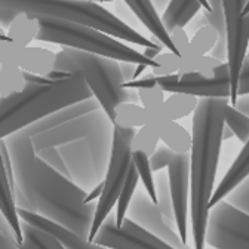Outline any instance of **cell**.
Listing matches in <instances>:
<instances>
[{"label":"cell","mask_w":249,"mask_h":249,"mask_svg":"<svg viewBox=\"0 0 249 249\" xmlns=\"http://www.w3.org/2000/svg\"><path fill=\"white\" fill-rule=\"evenodd\" d=\"M5 142L15 187L28 202L31 212L88 240L97 202L88 203V192L45 163L24 129L6 137Z\"/></svg>","instance_id":"1"},{"label":"cell","mask_w":249,"mask_h":249,"mask_svg":"<svg viewBox=\"0 0 249 249\" xmlns=\"http://www.w3.org/2000/svg\"><path fill=\"white\" fill-rule=\"evenodd\" d=\"M229 98H199L193 111V131L190 148L192 185V237L195 248L205 249V233L209 213V200L213 192L215 174L220 159L224 107Z\"/></svg>","instance_id":"2"},{"label":"cell","mask_w":249,"mask_h":249,"mask_svg":"<svg viewBox=\"0 0 249 249\" xmlns=\"http://www.w3.org/2000/svg\"><path fill=\"white\" fill-rule=\"evenodd\" d=\"M31 18H53L97 28L111 37L142 48L162 46L156 39H147L135 28L123 22L107 8L88 0H0V25L6 31L12 19L19 15Z\"/></svg>","instance_id":"3"},{"label":"cell","mask_w":249,"mask_h":249,"mask_svg":"<svg viewBox=\"0 0 249 249\" xmlns=\"http://www.w3.org/2000/svg\"><path fill=\"white\" fill-rule=\"evenodd\" d=\"M89 98L92 92L79 74L46 83H27L21 92L0 98V140L25 129L53 111Z\"/></svg>","instance_id":"4"},{"label":"cell","mask_w":249,"mask_h":249,"mask_svg":"<svg viewBox=\"0 0 249 249\" xmlns=\"http://www.w3.org/2000/svg\"><path fill=\"white\" fill-rule=\"evenodd\" d=\"M53 71H59L66 76H82L92 92V97L98 101L110 122L114 108L119 104L140 103L137 89H126L123 86L124 82L119 69V61L116 59L64 48L55 53Z\"/></svg>","instance_id":"5"},{"label":"cell","mask_w":249,"mask_h":249,"mask_svg":"<svg viewBox=\"0 0 249 249\" xmlns=\"http://www.w3.org/2000/svg\"><path fill=\"white\" fill-rule=\"evenodd\" d=\"M39 31L36 40L45 43L71 48L93 55H101L116 61H126L132 64H142L150 69L156 62L144 56L142 52L132 49L124 42L108 36L107 33L83 24L39 17Z\"/></svg>","instance_id":"6"},{"label":"cell","mask_w":249,"mask_h":249,"mask_svg":"<svg viewBox=\"0 0 249 249\" xmlns=\"http://www.w3.org/2000/svg\"><path fill=\"white\" fill-rule=\"evenodd\" d=\"M110 123L106 117L88 137L56 147L69 168L70 179L85 192L104 179L111 153L113 128L110 129Z\"/></svg>","instance_id":"7"},{"label":"cell","mask_w":249,"mask_h":249,"mask_svg":"<svg viewBox=\"0 0 249 249\" xmlns=\"http://www.w3.org/2000/svg\"><path fill=\"white\" fill-rule=\"evenodd\" d=\"M135 129L131 128H119L113 124V137H111V153L108 166L103 179V193L97 200L95 212H93L90 230L88 234V242L92 243L97 231L106 221V218L111 213L116 206L117 197L128 177V172L132 166V138Z\"/></svg>","instance_id":"8"},{"label":"cell","mask_w":249,"mask_h":249,"mask_svg":"<svg viewBox=\"0 0 249 249\" xmlns=\"http://www.w3.org/2000/svg\"><path fill=\"white\" fill-rule=\"evenodd\" d=\"M205 245L216 249H249V215L226 200L209 209Z\"/></svg>","instance_id":"9"},{"label":"cell","mask_w":249,"mask_h":249,"mask_svg":"<svg viewBox=\"0 0 249 249\" xmlns=\"http://www.w3.org/2000/svg\"><path fill=\"white\" fill-rule=\"evenodd\" d=\"M248 0H221L226 30H227V66L230 76V106L237 100L239 74L246 56L249 36V15L243 17V8Z\"/></svg>","instance_id":"10"},{"label":"cell","mask_w":249,"mask_h":249,"mask_svg":"<svg viewBox=\"0 0 249 249\" xmlns=\"http://www.w3.org/2000/svg\"><path fill=\"white\" fill-rule=\"evenodd\" d=\"M92 243L108 249H175L126 216L122 226H116V218L111 213L106 218Z\"/></svg>","instance_id":"11"},{"label":"cell","mask_w":249,"mask_h":249,"mask_svg":"<svg viewBox=\"0 0 249 249\" xmlns=\"http://www.w3.org/2000/svg\"><path fill=\"white\" fill-rule=\"evenodd\" d=\"M168 168L169 190L174 205L177 233L189 245V192H190V153H174Z\"/></svg>","instance_id":"12"},{"label":"cell","mask_w":249,"mask_h":249,"mask_svg":"<svg viewBox=\"0 0 249 249\" xmlns=\"http://www.w3.org/2000/svg\"><path fill=\"white\" fill-rule=\"evenodd\" d=\"M126 218H129L131 221H134L148 233L165 240L175 249H192L189 245L179 239L178 233L174 229H171L163 221V216L160 213L158 203H154L144 190H135L126 212Z\"/></svg>","instance_id":"13"},{"label":"cell","mask_w":249,"mask_h":249,"mask_svg":"<svg viewBox=\"0 0 249 249\" xmlns=\"http://www.w3.org/2000/svg\"><path fill=\"white\" fill-rule=\"evenodd\" d=\"M107 116L104 111H90L82 117H77L74 120H69L58 126L48 129L39 135H35L31 138L33 141V147L37 151L48 148V147H59L62 144H67L80 138L88 137L92 131H95L98 128V124L106 119Z\"/></svg>","instance_id":"14"},{"label":"cell","mask_w":249,"mask_h":249,"mask_svg":"<svg viewBox=\"0 0 249 249\" xmlns=\"http://www.w3.org/2000/svg\"><path fill=\"white\" fill-rule=\"evenodd\" d=\"M2 64H11L22 71L48 77L53 71L55 53L45 48L21 46L11 40H0Z\"/></svg>","instance_id":"15"},{"label":"cell","mask_w":249,"mask_h":249,"mask_svg":"<svg viewBox=\"0 0 249 249\" xmlns=\"http://www.w3.org/2000/svg\"><path fill=\"white\" fill-rule=\"evenodd\" d=\"M19 220L24 223H28L33 227H37L40 230H45L51 234H53L62 245H64L67 249H108L95 243H89L86 239L79 237L77 234L69 231L67 229L61 227L52 221H48L45 218H42L40 215L31 212V211H25V209H17Z\"/></svg>","instance_id":"16"},{"label":"cell","mask_w":249,"mask_h":249,"mask_svg":"<svg viewBox=\"0 0 249 249\" xmlns=\"http://www.w3.org/2000/svg\"><path fill=\"white\" fill-rule=\"evenodd\" d=\"M148 119L147 123L158 132L159 140L171 148L174 153H190L192 148V135L182 128L179 123L174 120H166L160 117L156 111H147Z\"/></svg>","instance_id":"17"},{"label":"cell","mask_w":249,"mask_h":249,"mask_svg":"<svg viewBox=\"0 0 249 249\" xmlns=\"http://www.w3.org/2000/svg\"><path fill=\"white\" fill-rule=\"evenodd\" d=\"M98 101L95 98H89V100H85V101H80V103H76V104H71L69 107H64L61 108L58 111H53L51 113L49 116L35 122L33 124H30V126H27L24 131L33 138L35 135H39L48 129H52L55 126H58V124H62L66 123L69 120H74L77 117H82L90 111H95L98 110Z\"/></svg>","instance_id":"18"},{"label":"cell","mask_w":249,"mask_h":249,"mask_svg":"<svg viewBox=\"0 0 249 249\" xmlns=\"http://www.w3.org/2000/svg\"><path fill=\"white\" fill-rule=\"evenodd\" d=\"M123 3L129 8V11L135 15V18L150 31L153 39L158 40L169 52L175 53L169 39V33L165 30L160 15L154 9L150 0H123Z\"/></svg>","instance_id":"19"},{"label":"cell","mask_w":249,"mask_h":249,"mask_svg":"<svg viewBox=\"0 0 249 249\" xmlns=\"http://www.w3.org/2000/svg\"><path fill=\"white\" fill-rule=\"evenodd\" d=\"M243 148L240 150L236 160L233 162L231 168L227 171L224 178L221 179L220 185L216 187L215 192H212L211 200H209V209L213 208L216 203L226 199V196L239 185L248 175H249V138L246 142H243Z\"/></svg>","instance_id":"20"},{"label":"cell","mask_w":249,"mask_h":249,"mask_svg":"<svg viewBox=\"0 0 249 249\" xmlns=\"http://www.w3.org/2000/svg\"><path fill=\"white\" fill-rule=\"evenodd\" d=\"M202 9L199 0H169L166 9L162 12L160 19L165 30L172 31L179 27L184 28Z\"/></svg>","instance_id":"21"},{"label":"cell","mask_w":249,"mask_h":249,"mask_svg":"<svg viewBox=\"0 0 249 249\" xmlns=\"http://www.w3.org/2000/svg\"><path fill=\"white\" fill-rule=\"evenodd\" d=\"M0 211L3 212L5 218L8 220L11 229L14 230V236L18 245L22 242V230H21V220L17 212V206L14 202V193L11 189V184L6 175V169L0 154Z\"/></svg>","instance_id":"22"},{"label":"cell","mask_w":249,"mask_h":249,"mask_svg":"<svg viewBox=\"0 0 249 249\" xmlns=\"http://www.w3.org/2000/svg\"><path fill=\"white\" fill-rule=\"evenodd\" d=\"M197 101V97L187 95V93H171L156 113L166 120L177 122L182 117L190 116L195 111Z\"/></svg>","instance_id":"23"},{"label":"cell","mask_w":249,"mask_h":249,"mask_svg":"<svg viewBox=\"0 0 249 249\" xmlns=\"http://www.w3.org/2000/svg\"><path fill=\"white\" fill-rule=\"evenodd\" d=\"M39 31V19L31 18L28 15H17L9 27L6 28V37L21 46H30V43L36 40Z\"/></svg>","instance_id":"24"},{"label":"cell","mask_w":249,"mask_h":249,"mask_svg":"<svg viewBox=\"0 0 249 249\" xmlns=\"http://www.w3.org/2000/svg\"><path fill=\"white\" fill-rule=\"evenodd\" d=\"M22 242L21 249H67L53 234L21 221Z\"/></svg>","instance_id":"25"},{"label":"cell","mask_w":249,"mask_h":249,"mask_svg":"<svg viewBox=\"0 0 249 249\" xmlns=\"http://www.w3.org/2000/svg\"><path fill=\"white\" fill-rule=\"evenodd\" d=\"M154 190H156V199H158V206L160 209V213L163 216V221L177 231V223H175V213H174V205L169 190V179L168 172L160 169L156 172L154 179Z\"/></svg>","instance_id":"26"},{"label":"cell","mask_w":249,"mask_h":249,"mask_svg":"<svg viewBox=\"0 0 249 249\" xmlns=\"http://www.w3.org/2000/svg\"><path fill=\"white\" fill-rule=\"evenodd\" d=\"M148 113L144 107L135 103H122L114 108L111 124L119 128H141L147 123Z\"/></svg>","instance_id":"27"},{"label":"cell","mask_w":249,"mask_h":249,"mask_svg":"<svg viewBox=\"0 0 249 249\" xmlns=\"http://www.w3.org/2000/svg\"><path fill=\"white\" fill-rule=\"evenodd\" d=\"M218 40L216 31L211 25H205L200 30H197L195 36L190 39L182 55L187 56H203L211 52V49L215 46Z\"/></svg>","instance_id":"28"},{"label":"cell","mask_w":249,"mask_h":249,"mask_svg":"<svg viewBox=\"0 0 249 249\" xmlns=\"http://www.w3.org/2000/svg\"><path fill=\"white\" fill-rule=\"evenodd\" d=\"M140 178H138V174H137V169L132 163L129 172H128V177L124 179V184L120 190V195L117 197V202H116V213H114V218H116V226H122L124 216H126V212H128V208H129V203L132 200V196L137 190V184H138Z\"/></svg>","instance_id":"29"},{"label":"cell","mask_w":249,"mask_h":249,"mask_svg":"<svg viewBox=\"0 0 249 249\" xmlns=\"http://www.w3.org/2000/svg\"><path fill=\"white\" fill-rule=\"evenodd\" d=\"M25 86L27 83L24 80V71L21 69L11 64H2V67H0V98L18 93Z\"/></svg>","instance_id":"30"},{"label":"cell","mask_w":249,"mask_h":249,"mask_svg":"<svg viewBox=\"0 0 249 249\" xmlns=\"http://www.w3.org/2000/svg\"><path fill=\"white\" fill-rule=\"evenodd\" d=\"M159 141L160 140L158 137L156 129L150 123H145L141 128H138V131H135L131 147H132V151H141L150 158V156L154 153V150L158 148Z\"/></svg>","instance_id":"31"},{"label":"cell","mask_w":249,"mask_h":249,"mask_svg":"<svg viewBox=\"0 0 249 249\" xmlns=\"http://www.w3.org/2000/svg\"><path fill=\"white\" fill-rule=\"evenodd\" d=\"M132 163L137 169L138 178L142 182L145 193L150 196V199L158 203L156 199V190H154V178H153V171L148 163V156L141 153V151H132Z\"/></svg>","instance_id":"32"},{"label":"cell","mask_w":249,"mask_h":249,"mask_svg":"<svg viewBox=\"0 0 249 249\" xmlns=\"http://www.w3.org/2000/svg\"><path fill=\"white\" fill-rule=\"evenodd\" d=\"M209 11H203V17L206 18L208 25H211L218 35V40L221 43H227V30H226V17L221 0H208Z\"/></svg>","instance_id":"33"},{"label":"cell","mask_w":249,"mask_h":249,"mask_svg":"<svg viewBox=\"0 0 249 249\" xmlns=\"http://www.w3.org/2000/svg\"><path fill=\"white\" fill-rule=\"evenodd\" d=\"M224 123L231 129L233 135L237 137L242 142H246L249 138V117L239 113L234 107L226 104L224 107Z\"/></svg>","instance_id":"34"},{"label":"cell","mask_w":249,"mask_h":249,"mask_svg":"<svg viewBox=\"0 0 249 249\" xmlns=\"http://www.w3.org/2000/svg\"><path fill=\"white\" fill-rule=\"evenodd\" d=\"M156 66L151 69L150 74L158 77V76H169V74H178L179 64H181V56L174 52H165L159 53L153 59Z\"/></svg>","instance_id":"35"},{"label":"cell","mask_w":249,"mask_h":249,"mask_svg":"<svg viewBox=\"0 0 249 249\" xmlns=\"http://www.w3.org/2000/svg\"><path fill=\"white\" fill-rule=\"evenodd\" d=\"M137 95L140 103L147 111H158L162 103L165 101V92L158 85H150L137 89Z\"/></svg>","instance_id":"36"},{"label":"cell","mask_w":249,"mask_h":249,"mask_svg":"<svg viewBox=\"0 0 249 249\" xmlns=\"http://www.w3.org/2000/svg\"><path fill=\"white\" fill-rule=\"evenodd\" d=\"M226 202L249 215V175L226 196Z\"/></svg>","instance_id":"37"},{"label":"cell","mask_w":249,"mask_h":249,"mask_svg":"<svg viewBox=\"0 0 249 249\" xmlns=\"http://www.w3.org/2000/svg\"><path fill=\"white\" fill-rule=\"evenodd\" d=\"M37 156L39 158L48 163L51 168H53L56 172H59L61 175H64L67 178H70V172H69V168L64 162V159H62V156L59 154L58 148L56 147H48V148H43L40 151H37Z\"/></svg>","instance_id":"38"},{"label":"cell","mask_w":249,"mask_h":249,"mask_svg":"<svg viewBox=\"0 0 249 249\" xmlns=\"http://www.w3.org/2000/svg\"><path fill=\"white\" fill-rule=\"evenodd\" d=\"M174 151L171 148H168L165 144L163 145H158V148L154 150V153L148 158V163L153 172H158L163 168H166L172 159Z\"/></svg>","instance_id":"39"},{"label":"cell","mask_w":249,"mask_h":249,"mask_svg":"<svg viewBox=\"0 0 249 249\" xmlns=\"http://www.w3.org/2000/svg\"><path fill=\"white\" fill-rule=\"evenodd\" d=\"M169 39H171V43L174 46V51L177 55H182L187 45L190 42V37H189V33L185 31V28H174L172 31H169Z\"/></svg>","instance_id":"40"},{"label":"cell","mask_w":249,"mask_h":249,"mask_svg":"<svg viewBox=\"0 0 249 249\" xmlns=\"http://www.w3.org/2000/svg\"><path fill=\"white\" fill-rule=\"evenodd\" d=\"M245 93H249V66H242L237 82V97Z\"/></svg>","instance_id":"41"},{"label":"cell","mask_w":249,"mask_h":249,"mask_svg":"<svg viewBox=\"0 0 249 249\" xmlns=\"http://www.w3.org/2000/svg\"><path fill=\"white\" fill-rule=\"evenodd\" d=\"M135 66L137 64H132V62L119 61V69H120V73H122V77H123V82L124 83H129V82L134 80Z\"/></svg>","instance_id":"42"},{"label":"cell","mask_w":249,"mask_h":249,"mask_svg":"<svg viewBox=\"0 0 249 249\" xmlns=\"http://www.w3.org/2000/svg\"><path fill=\"white\" fill-rule=\"evenodd\" d=\"M231 107H234L243 116L249 117V93H245V95H239L237 100H236V103Z\"/></svg>","instance_id":"43"},{"label":"cell","mask_w":249,"mask_h":249,"mask_svg":"<svg viewBox=\"0 0 249 249\" xmlns=\"http://www.w3.org/2000/svg\"><path fill=\"white\" fill-rule=\"evenodd\" d=\"M0 249H21L14 237H9L0 230Z\"/></svg>","instance_id":"44"},{"label":"cell","mask_w":249,"mask_h":249,"mask_svg":"<svg viewBox=\"0 0 249 249\" xmlns=\"http://www.w3.org/2000/svg\"><path fill=\"white\" fill-rule=\"evenodd\" d=\"M101 193H103V181L98 182L95 187H93L92 190H89V192L86 193V199H85V200H86L88 203H90V202H97V199H100Z\"/></svg>","instance_id":"45"},{"label":"cell","mask_w":249,"mask_h":249,"mask_svg":"<svg viewBox=\"0 0 249 249\" xmlns=\"http://www.w3.org/2000/svg\"><path fill=\"white\" fill-rule=\"evenodd\" d=\"M187 25H189V28H190V33H196L197 30H200L202 27L208 25V22H206V18L203 15H200V17L196 15Z\"/></svg>","instance_id":"46"},{"label":"cell","mask_w":249,"mask_h":249,"mask_svg":"<svg viewBox=\"0 0 249 249\" xmlns=\"http://www.w3.org/2000/svg\"><path fill=\"white\" fill-rule=\"evenodd\" d=\"M0 230H2L5 234H8L9 237H14L15 239V236H14V230L11 229V226H9V223H8V220L5 218V215H3V212L0 211Z\"/></svg>","instance_id":"47"},{"label":"cell","mask_w":249,"mask_h":249,"mask_svg":"<svg viewBox=\"0 0 249 249\" xmlns=\"http://www.w3.org/2000/svg\"><path fill=\"white\" fill-rule=\"evenodd\" d=\"M144 51H142V53H144V56H147L148 59H154L156 56H158L160 52H162V49H165L163 46H154V48H142Z\"/></svg>","instance_id":"48"},{"label":"cell","mask_w":249,"mask_h":249,"mask_svg":"<svg viewBox=\"0 0 249 249\" xmlns=\"http://www.w3.org/2000/svg\"><path fill=\"white\" fill-rule=\"evenodd\" d=\"M150 2L153 3L154 9L158 11V14L160 15V14L166 9V6H168V3H169V0H150Z\"/></svg>","instance_id":"49"},{"label":"cell","mask_w":249,"mask_h":249,"mask_svg":"<svg viewBox=\"0 0 249 249\" xmlns=\"http://www.w3.org/2000/svg\"><path fill=\"white\" fill-rule=\"evenodd\" d=\"M147 69H150V67L142 66V64H137V66H135V73H134V80H135V79H140V77L142 76V73H144Z\"/></svg>","instance_id":"50"},{"label":"cell","mask_w":249,"mask_h":249,"mask_svg":"<svg viewBox=\"0 0 249 249\" xmlns=\"http://www.w3.org/2000/svg\"><path fill=\"white\" fill-rule=\"evenodd\" d=\"M234 135H233V132H231V129L227 126V124L224 123V128H223V135H221V138H223V141H226V140H230V138H233Z\"/></svg>","instance_id":"51"},{"label":"cell","mask_w":249,"mask_h":249,"mask_svg":"<svg viewBox=\"0 0 249 249\" xmlns=\"http://www.w3.org/2000/svg\"><path fill=\"white\" fill-rule=\"evenodd\" d=\"M243 66H249V36H248V46H246V56L243 61Z\"/></svg>","instance_id":"52"},{"label":"cell","mask_w":249,"mask_h":249,"mask_svg":"<svg viewBox=\"0 0 249 249\" xmlns=\"http://www.w3.org/2000/svg\"><path fill=\"white\" fill-rule=\"evenodd\" d=\"M199 3L202 5V9L203 11H209V3L206 2V0H199Z\"/></svg>","instance_id":"53"},{"label":"cell","mask_w":249,"mask_h":249,"mask_svg":"<svg viewBox=\"0 0 249 249\" xmlns=\"http://www.w3.org/2000/svg\"><path fill=\"white\" fill-rule=\"evenodd\" d=\"M246 15H249V0L245 3V8H243V17H246Z\"/></svg>","instance_id":"54"},{"label":"cell","mask_w":249,"mask_h":249,"mask_svg":"<svg viewBox=\"0 0 249 249\" xmlns=\"http://www.w3.org/2000/svg\"><path fill=\"white\" fill-rule=\"evenodd\" d=\"M0 36H3V37H6V31H5V28L0 25Z\"/></svg>","instance_id":"55"},{"label":"cell","mask_w":249,"mask_h":249,"mask_svg":"<svg viewBox=\"0 0 249 249\" xmlns=\"http://www.w3.org/2000/svg\"><path fill=\"white\" fill-rule=\"evenodd\" d=\"M88 2H108V0H88Z\"/></svg>","instance_id":"56"},{"label":"cell","mask_w":249,"mask_h":249,"mask_svg":"<svg viewBox=\"0 0 249 249\" xmlns=\"http://www.w3.org/2000/svg\"><path fill=\"white\" fill-rule=\"evenodd\" d=\"M205 249H216V248H212V246H208V245H206V246H205Z\"/></svg>","instance_id":"57"},{"label":"cell","mask_w":249,"mask_h":249,"mask_svg":"<svg viewBox=\"0 0 249 249\" xmlns=\"http://www.w3.org/2000/svg\"><path fill=\"white\" fill-rule=\"evenodd\" d=\"M0 40H9L8 37H3V36H0Z\"/></svg>","instance_id":"58"},{"label":"cell","mask_w":249,"mask_h":249,"mask_svg":"<svg viewBox=\"0 0 249 249\" xmlns=\"http://www.w3.org/2000/svg\"><path fill=\"white\" fill-rule=\"evenodd\" d=\"M0 67H2V59H0Z\"/></svg>","instance_id":"59"},{"label":"cell","mask_w":249,"mask_h":249,"mask_svg":"<svg viewBox=\"0 0 249 249\" xmlns=\"http://www.w3.org/2000/svg\"><path fill=\"white\" fill-rule=\"evenodd\" d=\"M206 2H208V0H206Z\"/></svg>","instance_id":"60"}]
</instances>
